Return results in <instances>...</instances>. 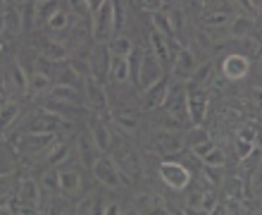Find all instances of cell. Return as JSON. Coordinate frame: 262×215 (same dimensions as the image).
<instances>
[{"instance_id":"4","label":"cell","mask_w":262,"mask_h":215,"mask_svg":"<svg viewBox=\"0 0 262 215\" xmlns=\"http://www.w3.org/2000/svg\"><path fill=\"white\" fill-rule=\"evenodd\" d=\"M115 163H117L119 172H122V177H126V182L136 180V177H141V172H143V165H141V160H138L136 151L134 148H129L126 144H122L119 148H115Z\"/></svg>"},{"instance_id":"19","label":"cell","mask_w":262,"mask_h":215,"mask_svg":"<svg viewBox=\"0 0 262 215\" xmlns=\"http://www.w3.org/2000/svg\"><path fill=\"white\" fill-rule=\"evenodd\" d=\"M188 146H191V151H193L198 158H203L207 151H212V148H214L212 139H210V134H207L203 127H195L193 132L188 134Z\"/></svg>"},{"instance_id":"28","label":"cell","mask_w":262,"mask_h":215,"mask_svg":"<svg viewBox=\"0 0 262 215\" xmlns=\"http://www.w3.org/2000/svg\"><path fill=\"white\" fill-rule=\"evenodd\" d=\"M112 120H115L117 127H124L126 132L136 129V112L129 110V108H115L112 110Z\"/></svg>"},{"instance_id":"40","label":"cell","mask_w":262,"mask_h":215,"mask_svg":"<svg viewBox=\"0 0 262 215\" xmlns=\"http://www.w3.org/2000/svg\"><path fill=\"white\" fill-rule=\"evenodd\" d=\"M210 215H224V208H222V206H214V208L210 210Z\"/></svg>"},{"instance_id":"25","label":"cell","mask_w":262,"mask_h":215,"mask_svg":"<svg viewBox=\"0 0 262 215\" xmlns=\"http://www.w3.org/2000/svg\"><path fill=\"white\" fill-rule=\"evenodd\" d=\"M55 74H57V82L62 84V86H72V89H79L83 82V76L79 74V70H76L74 65H62Z\"/></svg>"},{"instance_id":"35","label":"cell","mask_w":262,"mask_h":215,"mask_svg":"<svg viewBox=\"0 0 262 215\" xmlns=\"http://www.w3.org/2000/svg\"><path fill=\"white\" fill-rule=\"evenodd\" d=\"M255 136H257V127L253 125V127H241L238 129V144H246V146H253L255 144Z\"/></svg>"},{"instance_id":"39","label":"cell","mask_w":262,"mask_h":215,"mask_svg":"<svg viewBox=\"0 0 262 215\" xmlns=\"http://www.w3.org/2000/svg\"><path fill=\"white\" fill-rule=\"evenodd\" d=\"M186 215H210V213H205V210L198 208V206H191V208H186Z\"/></svg>"},{"instance_id":"23","label":"cell","mask_w":262,"mask_h":215,"mask_svg":"<svg viewBox=\"0 0 262 215\" xmlns=\"http://www.w3.org/2000/svg\"><path fill=\"white\" fill-rule=\"evenodd\" d=\"M17 112H19V105L14 103V101H5V103H0V134H5L7 129L14 125Z\"/></svg>"},{"instance_id":"30","label":"cell","mask_w":262,"mask_h":215,"mask_svg":"<svg viewBox=\"0 0 262 215\" xmlns=\"http://www.w3.org/2000/svg\"><path fill=\"white\" fill-rule=\"evenodd\" d=\"M67 27H69V12L64 7H57L55 12H53V17L48 19V29L53 34H57V31H64Z\"/></svg>"},{"instance_id":"17","label":"cell","mask_w":262,"mask_h":215,"mask_svg":"<svg viewBox=\"0 0 262 215\" xmlns=\"http://www.w3.org/2000/svg\"><path fill=\"white\" fill-rule=\"evenodd\" d=\"M50 98L57 101L60 105H86L81 89H72V86H62V84H57L55 89L50 91Z\"/></svg>"},{"instance_id":"21","label":"cell","mask_w":262,"mask_h":215,"mask_svg":"<svg viewBox=\"0 0 262 215\" xmlns=\"http://www.w3.org/2000/svg\"><path fill=\"white\" fill-rule=\"evenodd\" d=\"M155 144H158V148L162 153H179L181 148H184V139H181V134L167 132V129H162V132L155 134Z\"/></svg>"},{"instance_id":"10","label":"cell","mask_w":262,"mask_h":215,"mask_svg":"<svg viewBox=\"0 0 262 215\" xmlns=\"http://www.w3.org/2000/svg\"><path fill=\"white\" fill-rule=\"evenodd\" d=\"M41 199H43V194H41L38 182L31 180V177H24V180L19 182V187H17L14 201L19 203V206H34V208H38Z\"/></svg>"},{"instance_id":"5","label":"cell","mask_w":262,"mask_h":215,"mask_svg":"<svg viewBox=\"0 0 262 215\" xmlns=\"http://www.w3.org/2000/svg\"><path fill=\"white\" fill-rule=\"evenodd\" d=\"M207 89H198V86H188V96H186V110H188V118L193 122L195 127L203 125V120L207 115Z\"/></svg>"},{"instance_id":"36","label":"cell","mask_w":262,"mask_h":215,"mask_svg":"<svg viewBox=\"0 0 262 215\" xmlns=\"http://www.w3.org/2000/svg\"><path fill=\"white\" fill-rule=\"evenodd\" d=\"M214 206H217V196H214V191H205V194H200L198 208H203L205 213H210Z\"/></svg>"},{"instance_id":"6","label":"cell","mask_w":262,"mask_h":215,"mask_svg":"<svg viewBox=\"0 0 262 215\" xmlns=\"http://www.w3.org/2000/svg\"><path fill=\"white\" fill-rule=\"evenodd\" d=\"M91 170H93V174H96V180H100L103 184H107V187H122V184L126 182L124 177H122V172H119L117 163H115L110 155H100Z\"/></svg>"},{"instance_id":"33","label":"cell","mask_w":262,"mask_h":215,"mask_svg":"<svg viewBox=\"0 0 262 215\" xmlns=\"http://www.w3.org/2000/svg\"><path fill=\"white\" fill-rule=\"evenodd\" d=\"M200 160H203L207 167H224V165H227V155H224V151H222V148H217V146H214L212 151H207Z\"/></svg>"},{"instance_id":"7","label":"cell","mask_w":262,"mask_h":215,"mask_svg":"<svg viewBox=\"0 0 262 215\" xmlns=\"http://www.w3.org/2000/svg\"><path fill=\"white\" fill-rule=\"evenodd\" d=\"M83 101H86V105H89L91 110L103 112L105 108H107V93H105V86L100 82H96V79L86 76V79H83Z\"/></svg>"},{"instance_id":"32","label":"cell","mask_w":262,"mask_h":215,"mask_svg":"<svg viewBox=\"0 0 262 215\" xmlns=\"http://www.w3.org/2000/svg\"><path fill=\"white\" fill-rule=\"evenodd\" d=\"M50 89V76L41 74V72H34V74L29 76V91L34 93V96H38V93H43V91Z\"/></svg>"},{"instance_id":"12","label":"cell","mask_w":262,"mask_h":215,"mask_svg":"<svg viewBox=\"0 0 262 215\" xmlns=\"http://www.w3.org/2000/svg\"><path fill=\"white\" fill-rule=\"evenodd\" d=\"M89 132H91V139H93V144L98 146V151L105 153L112 148V129L107 125H105L100 118H93L89 120Z\"/></svg>"},{"instance_id":"22","label":"cell","mask_w":262,"mask_h":215,"mask_svg":"<svg viewBox=\"0 0 262 215\" xmlns=\"http://www.w3.org/2000/svg\"><path fill=\"white\" fill-rule=\"evenodd\" d=\"M126 76H129V57L110 53V74H107V79L112 84H124Z\"/></svg>"},{"instance_id":"8","label":"cell","mask_w":262,"mask_h":215,"mask_svg":"<svg viewBox=\"0 0 262 215\" xmlns=\"http://www.w3.org/2000/svg\"><path fill=\"white\" fill-rule=\"evenodd\" d=\"M195 70H198L195 55L188 48H179V53L174 55V63H172L174 79H177V82H191V76H193Z\"/></svg>"},{"instance_id":"26","label":"cell","mask_w":262,"mask_h":215,"mask_svg":"<svg viewBox=\"0 0 262 215\" xmlns=\"http://www.w3.org/2000/svg\"><path fill=\"white\" fill-rule=\"evenodd\" d=\"M41 194L43 196H60V172L57 170H48V172H43L41 177Z\"/></svg>"},{"instance_id":"37","label":"cell","mask_w":262,"mask_h":215,"mask_svg":"<svg viewBox=\"0 0 262 215\" xmlns=\"http://www.w3.org/2000/svg\"><path fill=\"white\" fill-rule=\"evenodd\" d=\"M222 167H207L205 165V177H207V182H212V184H220L222 182V172H220Z\"/></svg>"},{"instance_id":"41","label":"cell","mask_w":262,"mask_h":215,"mask_svg":"<svg viewBox=\"0 0 262 215\" xmlns=\"http://www.w3.org/2000/svg\"><path fill=\"white\" fill-rule=\"evenodd\" d=\"M150 215H167V213H165L162 208H152V210H150Z\"/></svg>"},{"instance_id":"14","label":"cell","mask_w":262,"mask_h":215,"mask_svg":"<svg viewBox=\"0 0 262 215\" xmlns=\"http://www.w3.org/2000/svg\"><path fill=\"white\" fill-rule=\"evenodd\" d=\"M248 70H250V60L246 55H241V53H231V55L224 60V65H222L224 76L231 79V82H241L243 76L248 74Z\"/></svg>"},{"instance_id":"27","label":"cell","mask_w":262,"mask_h":215,"mask_svg":"<svg viewBox=\"0 0 262 215\" xmlns=\"http://www.w3.org/2000/svg\"><path fill=\"white\" fill-rule=\"evenodd\" d=\"M41 50H43V57H48L53 63H62L64 57H67V48H64L62 43H55V41H48V38H43L41 41Z\"/></svg>"},{"instance_id":"15","label":"cell","mask_w":262,"mask_h":215,"mask_svg":"<svg viewBox=\"0 0 262 215\" xmlns=\"http://www.w3.org/2000/svg\"><path fill=\"white\" fill-rule=\"evenodd\" d=\"M53 134H27V136H21L19 144H17V151H21L24 155H36L38 151L43 148H48L53 144Z\"/></svg>"},{"instance_id":"11","label":"cell","mask_w":262,"mask_h":215,"mask_svg":"<svg viewBox=\"0 0 262 215\" xmlns=\"http://www.w3.org/2000/svg\"><path fill=\"white\" fill-rule=\"evenodd\" d=\"M167 91H169V79H167V76H162V79H158L152 86H148V89L143 91V103H141V105H143L145 110H152V108L165 105Z\"/></svg>"},{"instance_id":"2","label":"cell","mask_w":262,"mask_h":215,"mask_svg":"<svg viewBox=\"0 0 262 215\" xmlns=\"http://www.w3.org/2000/svg\"><path fill=\"white\" fill-rule=\"evenodd\" d=\"M158 79H162V63H160L158 55H155L150 48H145L143 53H141V63H138L136 86L145 91L148 86H152V84L158 82Z\"/></svg>"},{"instance_id":"16","label":"cell","mask_w":262,"mask_h":215,"mask_svg":"<svg viewBox=\"0 0 262 215\" xmlns=\"http://www.w3.org/2000/svg\"><path fill=\"white\" fill-rule=\"evenodd\" d=\"M76 153H79V158H81V163L86 167H93L96 165V160L100 158L98 155V146L93 144V139H91V134H86V132H81L79 136H76Z\"/></svg>"},{"instance_id":"1","label":"cell","mask_w":262,"mask_h":215,"mask_svg":"<svg viewBox=\"0 0 262 215\" xmlns=\"http://www.w3.org/2000/svg\"><path fill=\"white\" fill-rule=\"evenodd\" d=\"M93 17V38H96L100 46H105V41H110L115 36V10H112L110 0H103L98 10L91 12Z\"/></svg>"},{"instance_id":"13","label":"cell","mask_w":262,"mask_h":215,"mask_svg":"<svg viewBox=\"0 0 262 215\" xmlns=\"http://www.w3.org/2000/svg\"><path fill=\"white\" fill-rule=\"evenodd\" d=\"M60 194L67 196L69 201H74L81 196V172H76L74 167L60 170Z\"/></svg>"},{"instance_id":"20","label":"cell","mask_w":262,"mask_h":215,"mask_svg":"<svg viewBox=\"0 0 262 215\" xmlns=\"http://www.w3.org/2000/svg\"><path fill=\"white\" fill-rule=\"evenodd\" d=\"M21 29V12L19 7H14V3H5L3 7V34H19Z\"/></svg>"},{"instance_id":"34","label":"cell","mask_w":262,"mask_h":215,"mask_svg":"<svg viewBox=\"0 0 262 215\" xmlns=\"http://www.w3.org/2000/svg\"><path fill=\"white\" fill-rule=\"evenodd\" d=\"M50 146H53V148H50V153H48V158H46V160H48L50 167H55L57 163H62V160H64V155H67L69 148H67V144H62V141L50 144Z\"/></svg>"},{"instance_id":"29","label":"cell","mask_w":262,"mask_h":215,"mask_svg":"<svg viewBox=\"0 0 262 215\" xmlns=\"http://www.w3.org/2000/svg\"><path fill=\"white\" fill-rule=\"evenodd\" d=\"M110 53L112 55H122V57H129L131 55V50H134V43H131V38H126V36H115L110 41Z\"/></svg>"},{"instance_id":"44","label":"cell","mask_w":262,"mask_h":215,"mask_svg":"<svg viewBox=\"0 0 262 215\" xmlns=\"http://www.w3.org/2000/svg\"><path fill=\"white\" fill-rule=\"evenodd\" d=\"M3 82H5V79H3V74H0V89H3V86H5V84H3Z\"/></svg>"},{"instance_id":"43","label":"cell","mask_w":262,"mask_h":215,"mask_svg":"<svg viewBox=\"0 0 262 215\" xmlns=\"http://www.w3.org/2000/svg\"><path fill=\"white\" fill-rule=\"evenodd\" d=\"M0 36H3V7H0Z\"/></svg>"},{"instance_id":"9","label":"cell","mask_w":262,"mask_h":215,"mask_svg":"<svg viewBox=\"0 0 262 215\" xmlns=\"http://www.w3.org/2000/svg\"><path fill=\"white\" fill-rule=\"evenodd\" d=\"M91 79L103 84L110 74V48L107 46H96L91 53Z\"/></svg>"},{"instance_id":"24","label":"cell","mask_w":262,"mask_h":215,"mask_svg":"<svg viewBox=\"0 0 262 215\" xmlns=\"http://www.w3.org/2000/svg\"><path fill=\"white\" fill-rule=\"evenodd\" d=\"M255 31V19L253 17H236L229 27V34L234 38H248L250 34Z\"/></svg>"},{"instance_id":"3","label":"cell","mask_w":262,"mask_h":215,"mask_svg":"<svg viewBox=\"0 0 262 215\" xmlns=\"http://www.w3.org/2000/svg\"><path fill=\"white\" fill-rule=\"evenodd\" d=\"M160 177L172 189H186L191 184V170L186 165H181L179 160H165L160 165Z\"/></svg>"},{"instance_id":"31","label":"cell","mask_w":262,"mask_h":215,"mask_svg":"<svg viewBox=\"0 0 262 215\" xmlns=\"http://www.w3.org/2000/svg\"><path fill=\"white\" fill-rule=\"evenodd\" d=\"M14 194H17V189H14L12 180H10V174H0V208L12 201Z\"/></svg>"},{"instance_id":"42","label":"cell","mask_w":262,"mask_h":215,"mask_svg":"<svg viewBox=\"0 0 262 215\" xmlns=\"http://www.w3.org/2000/svg\"><path fill=\"white\" fill-rule=\"evenodd\" d=\"M0 215H12V210L7 208V206H3V208H0Z\"/></svg>"},{"instance_id":"18","label":"cell","mask_w":262,"mask_h":215,"mask_svg":"<svg viewBox=\"0 0 262 215\" xmlns=\"http://www.w3.org/2000/svg\"><path fill=\"white\" fill-rule=\"evenodd\" d=\"M5 82H7V89L12 91L14 96H24L29 91V76H27V72H24V67H19V65H12V67H10Z\"/></svg>"},{"instance_id":"38","label":"cell","mask_w":262,"mask_h":215,"mask_svg":"<svg viewBox=\"0 0 262 215\" xmlns=\"http://www.w3.org/2000/svg\"><path fill=\"white\" fill-rule=\"evenodd\" d=\"M103 215H119V206L117 203H110V206L103 210Z\"/></svg>"}]
</instances>
